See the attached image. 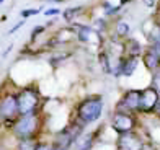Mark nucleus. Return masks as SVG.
Instances as JSON below:
<instances>
[{"label":"nucleus","instance_id":"nucleus-9","mask_svg":"<svg viewBox=\"0 0 160 150\" xmlns=\"http://www.w3.org/2000/svg\"><path fill=\"white\" fill-rule=\"evenodd\" d=\"M139 103H141V91L139 90H129L124 93L119 104L122 108H126L128 111H139Z\"/></svg>","mask_w":160,"mask_h":150},{"label":"nucleus","instance_id":"nucleus-30","mask_svg":"<svg viewBox=\"0 0 160 150\" xmlns=\"http://www.w3.org/2000/svg\"><path fill=\"white\" fill-rule=\"evenodd\" d=\"M2 3H3V0H0V5H2Z\"/></svg>","mask_w":160,"mask_h":150},{"label":"nucleus","instance_id":"nucleus-24","mask_svg":"<svg viewBox=\"0 0 160 150\" xmlns=\"http://www.w3.org/2000/svg\"><path fill=\"white\" fill-rule=\"evenodd\" d=\"M21 26H23V21H20V23H17V25H15V26H13V28H12V30H10L8 33H15L17 30H20V28H21Z\"/></svg>","mask_w":160,"mask_h":150},{"label":"nucleus","instance_id":"nucleus-12","mask_svg":"<svg viewBox=\"0 0 160 150\" xmlns=\"http://www.w3.org/2000/svg\"><path fill=\"white\" fill-rule=\"evenodd\" d=\"M93 144V134H80L75 139V150H90Z\"/></svg>","mask_w":160,"mask_h":150},{"label":"nucleus","instance_id":"nucleus-2","mask_svg":"<svg viewBox=\"0 0 160 150\" xmlns=\"http://www.w3.org/2000/svg\"><path fill=\"white\" fill-rule=\"evenodd\" d=\"M39 119L36 116V113L31 114H23L20 116L15 124H13V132L18 139H34V134L38 131Z\"/></svg>","mask_w":160,"mask_h":150},{"label":"nucleus","instance_id":"nucleus-27","mask_svg":"<svg viewBox=\"0 0 160 150\" xmlns=\"http://www.w3.org/2000/svg\"><path fill=\"white\" fill-rule=\"evenodd\" d=\"M155 114H157V116L160 118V101H158V104L155 106Z\"/></svg>","mask_w":160,"mask_h":150},{"label":"nucleus","instance_id":"nucleus-17","mask_svg":"<svg viewBox=\"0 0 160 150\" xmlns=\"http://www.w3.org/2000/svg\"><path fill=\"white\" fill-rule=\"evenodd\" d=\"M82 12H83L82 7H72V8H67V10L64 12V18L67 20V21H72L74 18H77Z\"/></svg>","mask_w":160,"mask_h":150},{"label":"nucleus","instance_id":"nucleus-4","mask_svg":"<svg viewBox=\"0 0 160 150\" xmlns=\"http://www.w3.org/2000/svg\"><path fill=\"white\" fill-rule=\"evenodd\" d=\"M20 118L18 113V103H17V95H5L0 99V119L3 121H15Z\"/></svg>","mask_w":160,"mask_h":150},{"label":"nucleus","instance_id":"nucleus-5","mask_svg":"<svg viewBox=\"0 0 160 150\" xmlns=\"http://www.w3.org/2000/svg\"><path fill=\"white\" fill-rule=\"evenodd\" d=\"M111 126L118 134H126V132H132L136 127V119L131 116L129 113L124 111H118L111 119Z\"/></svg>","mask_w":160,"mask_h":150},{"label":"nucleus","instance_id":"nucleus-13","mask_svg":"<svg viewBox=\"0 0 160 150\" xmlns=\"http://www.w3.org/2000/svg\"><path fill=\"white\" fill-rule=\"evenodd\" d=\"M124 52L129 57H137L139 54H142V47L139 44V41H137V39H129L124 44Z\"/></svg>","mask_w":160,"mask_h":150},{"label":"nucleus","instance_id":"nucleus-18","mask_svg":"<svg viewBox=\"0 0 160 150\" xmlns=\"http://www.w3.org/2000/svg\"><path fill=\"white\" fill-rule=\"evenodd\" d=\"M152 88L160 95V70L154 72V75H152Z\"/></svg>","mask_w":160,"mask_h":150},{"label":"nucleus","instance_id":"nucleus-22","mask_svg":"<svg viewBox=\"0 0 160 150\" xmlns=\"http://www.w3.org/2000/svg\"><path fill=\"white\" fill-rule=\"evenodd\" d=\"M36 150H52V147L48 145V144H38V148Z\"/></svg>","mask_w":160,"mask_h":150},{"label":"nucleus","instance_id":"nucleus-7","mask_svg":"<svg viewBox=\"0 0 160 150\" xmlns=\"http://www.w3.org/2000/svg\"><path fill=\"white\" fill-rule=\"evenodd\" d=\"M77 38L80 42H85V44H100L101 42L100 33L88 25H80L77 28Z\"/></svg>","mask_w":160,"mask_h":150},{"label":"nucleus","instance_id":"nucleus-20","mask_svg":"<svg viewBox=\"0 0 160 150\" xmlns=\"http://www.w3.org/2000/svg\"><path fill=\"white\" fill-rule=\"evenodd\" d=\"M57 13H61L59 8H49V10L44 12V15H46V17H54V15H57Z\"/></svg>","mask_w":160,"mask_h":150},{"label":"nucleus","instance_id":"nucleus-14","mask_svg":"<svg viewBox=\"0 0 160 150\" xmlns=\"http://www.w3.org/2000/svg\"><path fill=\"white\" fill-rule=\"evenodd\" d=\"M145 34H147L149 41L152 42V46H154V44H160V23H155L154 26L150 28V31H147Z\"/></svg>","mask_w":160,"mask_h":150},{"label":"nucleus","instance_id":"nucleus-25","mask_svg":"<svg viewBox=\"0 0 160 150\" xmlns=\"http://www.w3.org/2000/svg\"><path fill=\"white\" fill-rule=\"evenodd\" d=\"M142 150H157V148H155L154 145H150V144H147V145H145V144H144V147H142Z\"/></svg>","mask_w":160,"mask_h":150},{"label":"nucleus","instance_id":"nucleus-21","mask_svg":"<svg viewBox=\"0 0 160 150\" xmlns=\"http://www.w3.org/2000/svg\"><path fill=\"white\" fill-rule=\"evenodd\" d=\"M42 31H44V26H38V28H34V30H33V34H31V38L34 39V38L38 36L39 33H42Z\"/></svg>","mask_w":160,"mask_h":150},{"label":"nucleus","instance_id":"nucleus-10","mask_svg":"<svg viewBox=\"0 0 160 150\" xmlns=\"http://www.w3.org/2000/svg\"><path fill=\"white\" fill-rule=\"evenodd\" d=\"M142 60H144V65L147 70H150L152 74L160 70V56L154 51L152 47H149L147 51L142 54Z\"/></svg>","mask_w":160,"mask_h":150},{"label":"nucleus","instance_id":"nucleus-19","mask_svg":"<svg viewBox=\"0 0 160 150\" xmlns=\"http://www.w3.org/2000/svg\"><path fill=\"white\" fill-rule=\"evenodd\" d=\"M39 12H41L39 8H28V10H23V12H21V17H23V18H28V17L38 15Z\"/></svg>","mask_w":160,"mask_h":150},{"label":"nucleus","instance_id":"nucleus-15","mask_svg":"<svg viewBox=\"0 0 160 150\" xmlns=\"http://www.w3.org/2000/svg\"><path fill=\"white\" fill-rule=\"evenodd\" d=\"M38 148V142L34 139H20L18 142V150H36Z\"/></svg>","mask_w":160,"mask_h":150},{"label":"nucleus","instance_id":"nucleus-1","mask_svg":"<svg viewBox=\"0 0 160 150\" xmlns=\"http://www.w3.org/2000/svg\"><path fill=\"white\" fill-rule=\"evenodd\" d=\"M101 113H103V99L98 98V96L83 99V101L78 104V108H77L78 119L82 121L83 124L98 121L100 116H101Z\"/></svg>","mask_w":160,"mask_h":150},{"label":"nucleus","instance_id":"nucleus-6","mask_svg":"<svg viewBox=\"0 0 160 150\" xmlns=\"http://www.w3.org/2000/svg\"><path fill=\"white\" fill-rule=\"evenodd\" d=\"M160 101V95L157 93V91L149 87L141 91V103H139V111L142 113H152L155 111V106L158 104Z\"/></svg>","mask_w":160,"mask_h":150},{"label":"nucleus","instance_id":"nucleus-3","mask_svg":"<svg viewBox=\"0 0 160 150\" xmlns=\"http://www.w3.org/2000/svg\"><path fill=\"white\" fill-rule=\"evenodd\" d=\"M17 103H18V113L20 116L23 114H31L36 111L39 104V95L38 91H34L33 88H25L17 95Z\"/></svg>","mask_w":160,"mask_h":150},{"label":"nucleus","instance_id":"nucleus-16","mask_svg":"<svg viewBox=\"0 0 160 150\" xmlns=\"http://www.w3.org/2000/svg\"><path fill=\"white\" fill-rule=\"evenodd\" d=\"M129 31H131V28L126 21H118L116 23V36L118 38H126L129 34Z\"/></svg>","mask_w":160,"mask_h":150},{"label":"nucleus","instance_id":"nucleus-8","mask_svg":"<svg viewBox=\"0 0 160 150\" xmlns=\"http://www.w3.org/2000/svg\"><path fill=\"white\" fill-rule=\"evenodd\" d=\"M118 144L122 150H142V147H144V142L141 140V137L132 132L121 134Z\"/></svg>","mask_w":160,"mask_h":150},{"label":"nucleus","instance_id":"nucleus-26","mask_svg":"<svg viewBox=\"0 0 160 150\" xmlns=\"http://www.w3.org/2000/svg\"><path fill=\"white\" fill-rule=\"evenodd\" d=\"M152 49H154V51L160 56V44H154V46H152Z\"/></svg>","mask_w":160,"mask_h":150},{"label":"nucleus","instance_id":"nucleus-28","mask_svg":"<svg viewBox=\"0 0 160 150\" xmlns=\"http://www.w3.org/2000/svg\"><path fill=\"white\" fill-rule=\"evenodd\" d=\"M46 2H52V3H61V2H65V0H46Z\"/></svg>","mask_w":160,"mask_h":150},{"label":"nucleus","instance_id":"nucleus-23","mask_svg":"<svg viewBox=\"0 0 160 150\" xmlns=\"http://www.w3.org/2000/svg\"><path fill=\"white\" fill-rule=\"evenodd\" d=\"M142 3H144L145 7H155V5H157L155 0H142Z\"/></svg>","mask_w":160,"mask_h":150},{"label":"nucleus","instance_id":"nucleus-11","mask_svg":"<svg viewBox=\"0 0 160 150\" xmlns=\"http://www.w3.org/2000/svg\"><path fill=\"white\" fill-rule=\"evenodd\" d=\"M136 67H137V59H136V57H129V56H126V57H122V59H121L119 74L129 77V75H132V74L136 72Z\"/></svg>","mask_w":160,"mask_h":150},{"label":"nucleus","instance_id":"nucleus-29","mask_svg":"<svg viewBox=\"0 0 160 150\" xmlns=\"http://www.w3.org/2000/svg\"><path fill=\"white\" fill-rule=\"evenodd\" d=\"M158 15H160V3H158Z\"/></svg>","mask_w":160,"mask_h":150}]
</instances>
